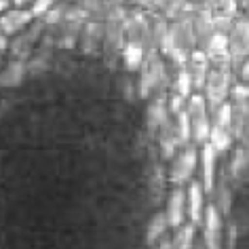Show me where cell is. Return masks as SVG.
Wrapping results in <instances>:
<instances>
[{"label":"cell","instance_id":"6da1fadb","mask_svg":"<svg viewBox=\"0 0 249 249\" xmlns=\"http://www.w3.org/2000/svg\"><path fill=\"white\" fill-rule=\"evenodd\" d=\"M138 97L154 99L165 95V89L171 85L169 78V61L163 57L160 51H146V57L138 70Z\"/></svg>","mask_w":249,"mask_h":249},{"label":"cell","instance_id":"7a4b0ae2","mask_svg":"<svg viewBox=\"0 0 249 249\" xmlns=\"http://www.w3.org/2000/svg\"><path fill=\"white\" fill-rule=\"evenodd\" d=\"M195 49H196V38H195V32H192L190 19H182V21L169 23V32H167L159 51L163 53V57L171 66L184 68Z\"/></svg>","mask_w":249,"mask_h":249},{"label":"cell","instance_id":"3957f363","mask_svg":"<svg viewBox=\"0 0 249 249\" xmlns=\"http://www.w3.org/2000/svg\"><path fill=\"white\" fill-rule=\"evenodd\" d=\"M186 112L190 118V131H192V144L195 146H203L209 142V133H211V112H209V104L205 99L203 91H195L186 102Z\"/></svg>","mask_w":249,"mask_h":249},{"label":"cell","instance_id":"277c9868","mask_svg":"<svg viewBox=\"0 0 249 249\" xmlns=\"http://www.w3.org/2000/svg\"><path fill=\"white\" fill-rule=\"evenodd\" d=\"M232 85H234L232 66H211L209 76L203 87V95L209 104V112H213L217 106L228 102Z\"/></svg>","mask_w":249,"mask_h":249},{"label":"cell","instance_id":"5b68a950","mask_svg":"<svg viewBox=\"0 0 249 249\" xmlns=\"http://www.w3.org/2000/svg\"><path fill=\"white\" fill-rule=\"evenodd\" d=\"M198 150L195 144H188L184 148H179L176 152V157L171 159V167H169V179L173 186H186L192 182V176L196 171L198 165Z\"/></svg>","mask_w":249,"mask_h":249},{"label":"cell","instance_id":"8992f818","mask_svg":"<svg viewBox=\"0 0 249 249\" xmlns=\"http://www.w3.org/2000/svg\"><path fill=\"white\" fill-rule=\"evenodd\" d=\"M124 38L127 42L142 45L146 51H152V40H150V11L133 7L129 9V15L124 19Z\"/></svg>","mask_w":249,"mask_h":249},{"label":"cell","instance_id":"52a82bcc","mask_svg":"<svg viewBox=\"0 0 249 249\" xmlns=\"http://www.w3.org/2000/svg\"><path fill=\"white\" fill-rule=\"evenodd\" d=\"M45 23H42L38 17L30 23L26 30H21L19 34L13 36V40H11V53H13V57H19V59H28L30 55L36 51V45L40 42L42 34H45Z\"/></svg>","mask_w":249,"mask_h":249},{"label":"cell","instance_id":"ba28073f","mask_svg":"<svg viewBox=\"0 0 249 249\" xmlns=\"http://www.w3.org/2000/svg\"><path fill=\"white\" fill-rule=\"evenodd\" d=\"M228 45H230V57H232V72L239 66V61L249 55V15L239 13L232 28L228 30Z\"/></svg>","mask_w":249,"mask_h":249},{"label":"cell","instance_id":"9c48e42d","mask_svg":"<svg viewBox=\"0 0 249 249\" xmlns=\"http://www.w3.org/2000/svg\"><path fill=\"white\" fill-rule=\"evenodd\" d=\"M224 213L217 209L215 203H207L205 207V215H203V241L205 247L215 249L222 247V239H224Z\"/></svg>","mask_w":249,"mask_h":249},{"label":"cell","instance_id":"30bf717a","mask_svg":"<svg viewBox=\"0 0 249 249\" xmlns=\"http://www.w3.org/2000/svg\"><path fill=\"white\" fill-rule=\"evenodd\" d=\"M104 36H106V23L89 19L85 21L83 30H80L78 38V49L87 57H97L104 51Z\"/></svg>","mask_w":249,"mask_h":249},{"label":"cell","instance_id":"8fae6325","mask_svg":"<svg viewBox=\"0 0 249 249\" xmlns=\"http://www.w3.org/2000/svg\"><path fill=\"white\" fill-rule=\"evenodd\" d=\"M34 19L36 15L30 7H9L0 13V30L9 36H15L21 30H26Z\"/></svg>","mask_w":249,"mask_h":249},{"label":"cell","instance_id":"7c38bea8","mask_svg":"<svg viewBox=\"0 0 249 249\" xmlns=\"http://www.w3.org/2000/svg\"><path fill=\"white\" fill-rule=\"evenodd\" d=\"M165 215L173 230L188 220V196H186L184 186H173V190L169 192V196H167Z\"/></svg>","mask_w":249,"mask_h":249},{"label":"cell","instance_id":"4fadbf2b","mask_svg":"<svg viewBox=\"0 0 249 249\" xmlns=\"http://www.w3.org/2000/svg\"><path fill=\"white\" fill-rule=\"evenodd\" d=\"M190 26H192V32H195V38H196V49H203L205 51L211 36L215 34V21H213L211 11L209 9H195L190 15Z\"/></svg>","mask_w":249,"mask_h":249},{"label":"cell","instance_id":"5bb4252c","mask_svg":"<svg viewBox=\"0 0 249 249\" xmlns=\"http://www.w3.org/2000/svg\"><path fill=\"white\" fill-rule=\"evenodd\" d=\"M207 9L211 11V15H213L215 30H220V32H228V30L232 28L234 19L241 13V7L236 0H211Z\"/></svg>","mask_w":249,"mask_h":249},{"label":"cell","instance_id":"9a60e30c","mask_svg":"<svg viewBox=\"0 0 249 249\" xmlns=\"http://www.w3.org/2000/svg\"><path fill=\"white\" fill-rule=\"evenodd\" d=\"M157 142H159L163 159H173L176 152L182 148V142H179V135H178V127H176V118H173L171 112H169V116L165 118V123L159 127Z\"/></svg>","mask_w":249,"mask_h":249},{"label":"cell","instance_id":"2e32d148","mask_svg":"<svg viewBox=\"0 0 249 249\" xmlns=\"http://www.w3.org/2000/svg\"><path fill=\"white\" fill-rule=\"evenodd\" d=\"M184 68L190 74L195 91H203L205 80H207L209 70H211V61L207 57V53H205L203 49H195V51L190 53V57H188V61H186Z\"/></svg>","mask_w":249,"mask_h":249},{"label":"cell","instance_id":"e0dca14e","mask_svg":"<svg viewBox=\"0 0 249 249\" xmlns=\"http://www.w3.org/2000/svg\"><path fill=\"white\" fill-rule=\"evenodd\" d=\"M205 190L203 182H196L192 179L188 184V190H186V196H188V220L196 226L203 224V215H205V207H207V201H205Z\"/></svg>","mask_w":249,"mask_h":249},{"label":"cell","instance_id":"ac0fdd59","mask_svg":"<svg viewBox=\"0 0 249 249\" xmlns=\"http://www.w3.org/2000/svg\"><path fill=\"white\" fill-rule=\"evenodd\" d=\"M28 76H30L28 74V59L13 57L2 70H0V87L13 89V87H19Z\"/></svg>","mask_w":249,"mask_h":249},{"label":"cell","instance_id":"d6986e66","mask_svg":"<svg viewBox=\"0 0 249 249\" xmlns=\"http://www.w3.org/2000/svg\"><path fill=\"white\" fill-rule=\"evenodd\" d=\"M217 152L213 146L209 144H203L201 146V154H198V159H201V169H203V186H205V190L211 192L213 190V186H215V167H217Z\"/></svg>","mask_w":249,"mask_h":249},{"label":"cell","instance_id":"ffe728a7","mask_svg":"<svg viewBox=\"0 0 249 249\" xmlns=\"http://www.w3.org/2000/svg\"><path fill=\"white\" fill-rule=\"evenodd\" d=\"M232 135L239 144L249 140V104L247 102H232Z\"/></svg>","mask_w":249,"mask_h":249},{"label":"cell","instance_id":"44dd1931","mask_svg":"<svg viewBox=\"0 0 249 249\" xmlns=\"http://www.w3.org/2000/svg\"><path fill=\"white\" fill-rule=\"evenodd\" d=\"M167 116H169V106H167L165 95H159V97L150 99V104H148V108H146V127H148V131H150L152 135H157L159 127L165 123Z\"/></svg>","mask_w":249,"mask_h":249},{"label":"cell","instance_id":"7402d4cb","mask_svg":"<svg viewBox=\"0 0 249 249\" xmlns=\"http://www.w3.org/2000/svg\"><path fill=\"white\" fill-rule=\"evenodd\" d=\"M146 57V49L142 45H135V42H124L123 51H121V59L124 64V70L129 74L138 72L142 68V61Z\"/></svg>","mask_w":249,"mask_h":249},{"label":"cell","instance_id":"603a6c76","mask_svg":"<svg viewBox=\"0 0 249 249\" xmlns=\"http://www.w3.org/2000/svg\"><path fill=\"white\" fill-rule=\"evenodd\" d=\"M53 68V61H51V49L42 47L38 51H34L32 55L28 57V74L30 76H42L47 74L49 70Z\"/></svg>","mask_w":249,"mask_h":249},{"label":"cell","instance_id":"cb8c5ba5","mask_svg":"<svg viewBox=\"0 0 249 249\" xmlns=\"http://www.w3.org/2000/svg\"><path fill=\"white\" fill-rule=\"evenodd\" d=\"M192 11H195V7H192L188 0H165L160 13L169 21H182V19H190Z\"/></svg>","mask_w":249,"mask_h":249},{"label":"cell","instance_id":"d4e9b609","mask_svg":"<svg viewBox=\"0 0 249 249\" xmlns=\"http://www.w3.org/2000/svg\"><path fill=\"white\" fill-rule=\"evenodd\" d=\"M230 176H232V179H236V182L249 179V152L245 146L234 150L232 160H230Z\"/></svg>","mask_w":249,"mask_h":249},{"label":"cell","instance_id":"484cf974","mask_svg":"<svg viewBox=\"0 0 249 249\" xmlns=\"http://www.w3.org/2000/svg\"><path fill=\"white\" fill-rule=\"evenodd\" d=\"M232 142L234 135H232V129L230 127H222V124H211V133H209V144L215 148L217 152H228L232 148Z\"/></svg>","mask_w":249,"mask_h":249},{"label":"cell","instance_id":"4316f807","mask_svg":"<svg viewBox=\"0 0 249 249\" xmlns=\"http://www.w3.org/2000/svg\"><path fill=\"white\" fill-rule=\"evenodd\" d=\"M169 220H167L165 211H159V213L152 215V220L148 222V228H146V243L148 245H157L159 239H163L169 230Z\"/></svg>","mask_w":249,"mask_h":249},{"label":"cell","instance_id":"83f0119b","mask_svg":"<svg viewBox=\"0 0 249 249\" xmlns=\"http://www.w3.org/2000/svg\"><path fill=\"white\" fill-rule=\"evenodd\" d=\"M195 236H196V224L184 222L182 226L176 228V232L171 236V247L176 249H188L195 245Z\"/></svg>","mask_w":249,"mask_h":249},{"label":"cell","instance_id":"f1b7e54d","mask_svg":"<svg viewBox=\"0 0 249 249\" xmlns=\"http://www.w3.org/2000/svg\"><path fill=\"white\" fill-rule=\"evenodd\" d=\"M211 195H213V203L217 205V209L224 213V217L230 215V211H232V190H230L228 184H215L213 190H211Z\"/></svg>","mask_w":249,"mask_h":249},{"label":"cell","instance_id":"f546056e","mask_svg":"<svg viewBox=\"0 0 249 249\" xmlns=\"http://www.w3.org/2000/svg\"><path fill=\"white\" fill-rule=\"evenodd\" d=\"M171 87H173V93H178V95H182L184 99H188L192 93H195V87H192V78L186 68H179L176 72V76L171 80Z\"/></svg>","mask_w":249,"mask_h":249},{"label":"cell","instance_id":"4dcf8cb0","mask_svg":"<svg viewBox=\"0 0 249 249\" xmlns=\"http://www.w3.org/2000/svg\"><path fill=\"white\" fill-rule=\"evenodd\" d=\"M38 19L42 21V23H45V26L47 28H53V26H57V23L61 21V19H64V4H53V7L51 9H49V11H45V13H42L40 17H38Z\"/></svg>","mask_w":249,"mask_h":249},{"label":"cell","instance_id":"1f68e13d","mask_svg":"<svg viewBox=\"0 0 249 249\" xmlns=\"http://www.w3.org/2000/svg\"><path fill=\"white\" fill-rule=\"evenodd\" d=\"M133 7L140 9H148V11H160L165 4V0H129Z\"/></svg>","mask_w":249,"mask_h":249},{"label":"cell","instance_id":"d6a6232c","mask_svg":"<svg viewBox=\"0 0 249 249\" xmlns=\"http://www.w3.org/2000/svg\"><path fill=\"white\" fill-rule=\"evenodd\" d=\"M234 72H236V76H239L241 83H249V55H245V57L239 61V66L234 68Z\"/></svg>","mask_w":249,"mask_h":249},{"label":"cell","instance_id":"836d02e7","mask_svg":"<svg viewBox=\"0 0 249 249\" xmlns=\"http://www.w3.org/2000/svg\"><path fill=\"white\" fill-rule=\"evenodd\" d=\"M57 2H59V0H34L32 7H30V9L34 11V15H36V17H40L42 13H45V11H49V9L53 7V4H57Z\"/></svg>","mask_w":249,"mask_h":249},{"label":"cell","instance_id":"e575fe53","mask_svg":"<svg viewBox=\"0 0 249 249\" xmlns=\"http://www.w3.org/2000/svg\"><path fill=\"white\" fill-rule=\"evenodd\" d=\"M133 87H138V83H133V80L129 78V76H124V78H123V83H121V89H123V95H124V99H129V102H131V99L135 97V93H133Z\"/></svg>","mask_w":249,"mask_h":249},{"label":"cell","instance_id":"d590c367","mask_svg":"<svg viewBox=\"0 0 249 249\" xmlns=\"http://www.w3.org/2000/svg\"><path fill=\"white\" fill-rule=\"evenodd\" d=\"M9 45H11V40H9V34H4L2 30H0V53H4L9 49Z\"/></svg>","mask_w":249,"mask_h":249},{"label":"cell","instance_id":"8d00e7d4","mask_svg":"<svg viewBox=\"0 0 249 249\" xmlns=\"http://www.w3.org/2000/svg\"><path fill=\"white\" fill-rule=\"evenodd\" d=\"M188 2H190L195 9H207L211 0H188Z\"/></svg>","mask_w":249,"mask_h":249},{"label":"cell","instance_id":"74e56055","mask_svg":"<svg viewBox=\"0 0 249 249\" xmlns=\"http://www.w3.org/2000/svg\"><path fill=\"white\" fill-rule=\"evenodd\" d=\"M13 2V7H32L34 0H11Z\"/></svg>","mask_w":249,"mask_h":249},{"label":"cell","instance_id":"f35d334b","mask_svg":"<svg viewBox=\"0 0 249 249\" xmlns=\"http://www.w3.org/2000/svg\"><path fill=\"white\" fill-rule=\"evenodd\" d=\"M11 7V0H0V13H2V11H7Z\"/></svg>","mask_w":249,"mask_h":249},{"label":"cell","instance_id":"ab89813d","mask_svg":"<svg viewBox=\"0 0 249 249\" xmlns=\"http://www.w3.org/2000/svg\"><path fill=\"white\" fill-rule=\"evenodd\" d=\"M236 2H239L241 11H247V9H249V0H236Z\"/></svg>","mask_w":249,"mask_h":249},{"label":"cell","instance_id":"60d3db41","mask_svg":"<svg viewBox=\"0 0 249 249\" xmlns=\"http://www.w3.org/2000/svg\"><path fill=\"white\" fill-rule=\"evenodd\" d=\"M59 2H64V0H59ZM66 2H80V0H66Z\"/></svg>","mask_w":249,"mask_h":249},{"label":"cell","instance_id":"b9f144b4","mask_svg":"<svg viewBox=\"0 0 249 249\" xmlns=\"http://www.w3.org/2000/svg\"><path fill=\"white\" fill-rule=\"evenodd\" d=\"M0 70H2V61H0Z\"/></svg>","mask_w":249,"mask_h":249}]
</instances>
